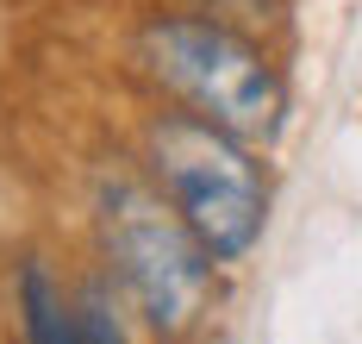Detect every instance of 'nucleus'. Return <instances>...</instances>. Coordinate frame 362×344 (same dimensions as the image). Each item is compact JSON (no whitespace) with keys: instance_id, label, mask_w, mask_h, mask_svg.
I'll use <instances>...</instances> for the list:
<instances>
[{"instance_id":"nucleus-1","label":"nucleus","mask_w":362,"mask_h":344,"mask_svg":"<svg viewBox=\"0 0 362 344\" xmlns=\"http://www.w3.org/2000/svg\"><path fill=\"white\" fill-rule=\"evenodd\" d=\"M138 63L187 113L238 132L244 144L281 132L288 88L275 76V63L262 57V44H250L218 13H156V19H144L138 25Z\"/></svg>"},{"instance_id":"nucleus-2","label":"nucleus","mask_w":362,"mask_h":344,"mask_svg":"<svg viewBox=\"0 0 362 344\" xmlns=\"http://www.w3.org/2000/svg\"><path fill=\"white\" fill-rule=\"evenodd\" d=\"M100 251L163 338H187L206 319L218 257L194 238L163 188H144L132 176L100 182Z\"/></svg>"},{"instance_id":"nucleus-3","label":"nucleus","mask_w":362,"mask_h":344,"mask_svg":"<svg viewBox=\"0 0 362 344\" xmlns=\"http://www.w3.org/2000/svg\"><path fill=\"white\" fill-rule=\"evenodd\" d=\"M144 144L156 188L175 200V213L194 226V238L218 263H238L269 219V188H262V169L244 151V138L200 113H163Z\"/></svg>"},{"instance_id":"nucleus-4","label":"nucleus","mask_w":362,"mask_h":344,"mask_svg":"<svg viewBox=\"0 0 362 344\" xmlns=\"http://www.w3.org/2000/svg\"><path fill=\"white\" fill-rule=\"evenodd\" d=\"M19 306H25V338L32 344H125V332H119V319L100 294L69 306L44 263L19 269Z\"/></svg>"},{"instance_id":"nucleus-5","label":"nucleus","mask_w":362,"mask_h":344,"mask_svg":"<svg viewBox=\"0 0 362 344\" xmlns=\"http://www.w3.org/2000/svg\"><path fill=\"white\" fill-rule=\"evenodd\" d=\"M206 6H275V0H206Z\"/></svg>"}]
</instances>
